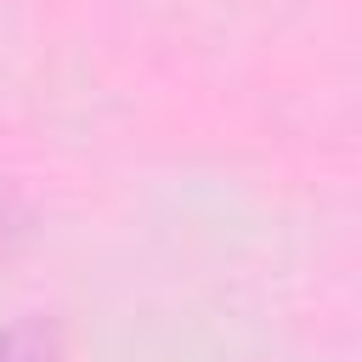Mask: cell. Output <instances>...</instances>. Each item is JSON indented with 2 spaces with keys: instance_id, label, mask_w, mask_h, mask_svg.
Masks as SVG:
<instances>
[{
  "instance_id": "cell-1",
  "label": "cell",
  "mask_w": 362,
  "mask_h": 362,
  "mask_svg": "<svg viewBox=\"0 0 362 362\" xmlns=\"http://www.w3.org/2000/svg\"><path fill=\"white\" fill-rule=\"evenodd\" d=\"M0 362H51L40 328H11V334H0Z\"/></svg>"
}]
</instances>
